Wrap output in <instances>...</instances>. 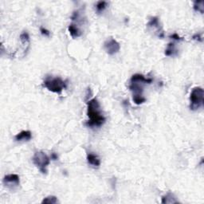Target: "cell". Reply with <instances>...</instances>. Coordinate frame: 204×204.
<instances>
[{"label": "cell", "mask_w": 204, "mask_h": 204, "mask_svg": "<svg viewBox=\"0 0 204 204\" xmlns=\"http://www.w3.org/2000/svg\"><path fill=\"white\" fill-rule=\"evenodd\" d=\"M87 115L90 120L86 122L89 127H100L105 122V118L100 112V106L97 98H93L87 102Z\"/></svg>", "instance_id": "obj_1"}, {"label": "cell", "mask_w": 204, "mask_h": 204, "mask_svg": "<svg viewBox=\"0 0 204 204\" xmlns=\"http://www.w3.org/2000/svg\"><path fill=\"white\" fill-rule=\"evenodd\" d=\"M43 85L49 91L60 93L66 88V81H63L61 77H47L43 82Z\"/></svg>", "instance_id": "obj_2"}, {"label": "cell", "mask_w": 204, "mask_h": 204, "mask_svg": "<svg viewBox=\"0 0 204 204\" xmlns=\"http://www.w3.org/2000/svg\"><path fill=\"white\" fill-rule=\"evenodd\" d=\"M190 108L192 110H197L203 106L204 91L201 87H195L192 90L190 96Z\"/></svg>", "instance_id": "obj_3"}, {"label": "cell", "mask_w": 204, "mask_h": 204, "mask_svg": "<svg viewBox=\"0 0 204 204\" xmlns=\"http://www.w3.org/2000/svg\"><path fill=\"white\" fill-rule=\"evenodd\" d=\"M33 163H34L37 168L39 169L40 172L42 174H46L47 172L46 168L50 163V159L49 156L43 152H37L34 153L33 156Z\"/></svg>", "instance_id": "obj_4"}, {"label": "cell", "mask_w": 204, "mask_h": 204, "mask_svg": "<svg viewBox=\"0 0 204 204\" xmlns=\"http://www.w3.org/2000/svg\"><path fill=\"white\" fill-rule=\"evenodd\" d=\"M104 49H105L108 54L113 55V54L118 53L120 49V46L118 41L113 38H110L104 42Z\"/></svg>", "instance_id": "obj_5"}, {"label": "cell", "mask_w": 204, "mask_h": 204, "mask_svg": "<svg viewBox=\"0 0 204 204\" xmlns=\"http://www.w3.org/2000/svg\"><path fill=\"white\" fill-rule=\"evenodd\" d=\"M3 183L7 187L18 186L20 183L19 176L16 174H10L4 176Z\"/></svg>", "instance_id": "obj_6"}, {"label": "cell", "mask_w": 204, "mask_h": 204, "mask_svg": "<svg viewBox=\"0 0 204 204\" xmlns=\"http://www.w3.org/2000/svg\"><path fill=\"white\" fill-rule=\"evenodd\" d=\"M152 82V78H145L142 74H136L131 78V83H140V84H151Z\"/></svg>", "instance_id": "obj_7"}, {"label": "cell", "mask_w": 204, "mask_h": 204, "mask_svg": "<svg viewBox=\"0 0 204 204\" xmlns=\"http://www.w3.org/2000/svg\"><path fill=\"white\" fill-rule=\"evenodd\" d=\"M31 138H32V134L30 131H22L21 133H18L15 136V140L17 141H23V140L28 141Z\"/></svg>", "instance_id": "obj_8"}, {"label": "cell", "mask_w": 204, "mask_h": 204, "mask_svg": "<svg viewBox=\"0 0 204 204\" xmlns=\"http://www.w3.org/2000/svg\"><path fill=\"white\" fill-rule=\"evenodd\" d=\"M87 161L90 164L94 167H99L100 165V160L97 155L93 153H88L87 154Z\"/></svg>", "instance_id": "obj_9"}, {"label": "cell", "mask_w": 204, "mask_h": 204, "mask_svg": "<svg viewBox=\"0 0 204 204\" xmlns=\"http://www.w3.org/2000/svg\"><path fill=\"white\" fill-rule=\"evenodd\" d=\"M162 203H178L179 201H177L174 196L173 194H172L171 192H168L166 195H164L163 198H162Z\"/></svg>", "instance_id": "obj_10"}, {"label": "cell", "mask_w": 204, "mask_h": 204, "mask_svg": "<svg viewBox=\"0 0 204 204\" xmlns=\"http://www.w3.org/2000/svg\"><path fill=\"white\" fill-rule=\"evenodd\" d=\"M68 30L70 35L74 38H78V37H80V36L81 35V31H80V30H79L75 25H74V24H70L68 27Z\"/></svg>", "instance_id": "obj_11"}, {"label": "cell", "mask_w": 204, "mask_h": 204, "mask_svg": "<svg viewBox=\"0 0 204 204\" xmlns=\"http://www.w3.org/2000/svg\"><path fill=\"white\" fill-rule=\"evenodd\" d=\"M177 54V50H176L174 43H169L168 47L165 50V55L166 56H173Z\"/></svg>", "instance_id": "obj_12"}, {"label": "cell", "mask_w": 204, "mask_h": 204, "mask_svg": "<svg viewBox=\"0 0 204 204\" xmlns=\"http://www.w3.org/2000/svg\"><path fill=\"white\" fill-rule=\"evenodd\" d=\"M203 1H196L194 3V10L195 11H199L201 14L203 13Z\"/></svg>", "instance_id": "obj_13"}, {"label": "cell", "mask_w": 204, "mask_h": 204, "mask_svg": "<svg viewBox=\"0 0 204 204\" xmlns=\"http://www.w3.org/2000/svg\"><path fill=\"white\" fill-rule=\"evenodd\" d=\"M148 27H159V18L157 17H152L147 24Z\"/></svg>", "instance_id": "obj_14"}, {"label": "cell", "mask_w": 204, "mask_h": 204, "mask_svg": "<svg viewBox=\"0 0 204 204\" xmlns=\"http://www.w3.org/2000/svg\"><path fill=\"white\" fill-rule=\"evenodd\" d=\"M57 197L55 196H53V195H50V196H48V197L45 198L41 201V203H48V204H54L57 203Z\"/></svg>", "instance_id": "obj_15"}, {"label": "cell", "mask_w": 204, "mask_h": 204, "mask_svg": "<svg viewBox=\"0 0 204 204\" xmlns=\"http://www.w3.org/2000/svg\"><path fill=\"white\" fill-rule=\"evenodd\" d=\"M107 5H108V3L105 2V1H100V2H97V5H96V8H97V12H99V13L102 12V11L105 9L106 7H107Z\"/></svg>", "instance_id": "obj_16"}, {"label": "cell", "mask_w": 204, "mask_h": 204, "mask_svg": "<svg viewBox=\"0 0 204 204\" xmlns=\"http://www.w3.org/2000/svg\"><path fill=\"white\" fill-rule=\"evenodd\" d=\"M133 101L135 102V104H138V105H139V104H143V103H144V102L146 101V98H145V97H143V95H141V96H133Z\"/></svg>", "instance_id": "obj_17"}, {"label": "cell", "mask_w": 204, "mask_h": 204, "mask_svg": "<svg viewBox=\"0 0 204 204\" xmlns=\"http://www.w3.org/2000/svg\"><path fill=\"white\" fill-rule=\"evenodd\" d=\"M20 40L22 43L29 42L30 41V36H29V34L27 32H23L22 34H21L20 35Z\"/></svg>", "instance_id": "obj_18"}, {"label": "cell", "mask_w": 204, "mask_h": 204, "mask_svg": "<svg viewBox=\"0 0 204 204\" xmlns=\"http://www.w3.org/2000/svg\"><path fill=\"white\" fill-rule=\"evenodd\" d=\"M40 31H41V33L42 35H45V36H46V37H49V36L50 35V31H49L48 30H46V29L43 28V27H40Z\"/></svg>", "instance_id": "obj_19"}, {"label": "cell", "mask_w": 204, "mask_h": 204, "mask_svg": "<svg viewBox=\"0 0 204 204\" xmlns=\"http://www.w3.org/2000/svg\"><path fill=\"white\" fill-rule=\"evenodd\" d=\"M170 38H172V39H174V40H176V41H180V40H183V38H180V37L178 35V34H176V33H174L173 34H172V35L170 36Z\"/></svg>", "instance_id": "obj_20"}, {"label": "cell", "mask_w": 204, "mask_h": 204, "mask_svg": "<svg viewBox=\"0 0 204 204\" xmlns=\"http://www.w3.org/2000/svg\"><path fill=\"white\" fill-rule=\"evenodd\" d=\"M192 39L196 40V41H202V36H201L200 34H195V35L192 37Z\"/></svg>", "instance_id": "obj_21"}, {"label": "cell", "mask_w": 204, "mask_h": 204, "mask_svg": "<svg viewBox=\"0 0 204 204\" xmlns=\"http://www.w3.org/2000/svg\"><path fill=\"white\" fill-rule=\"evenodd\" d=\"M50 158H51V159H53V160H57V156L56 155V153H52L51 154V156H50Z\"/></svg>", "instance_id": "obj_22"}]
</instances>
